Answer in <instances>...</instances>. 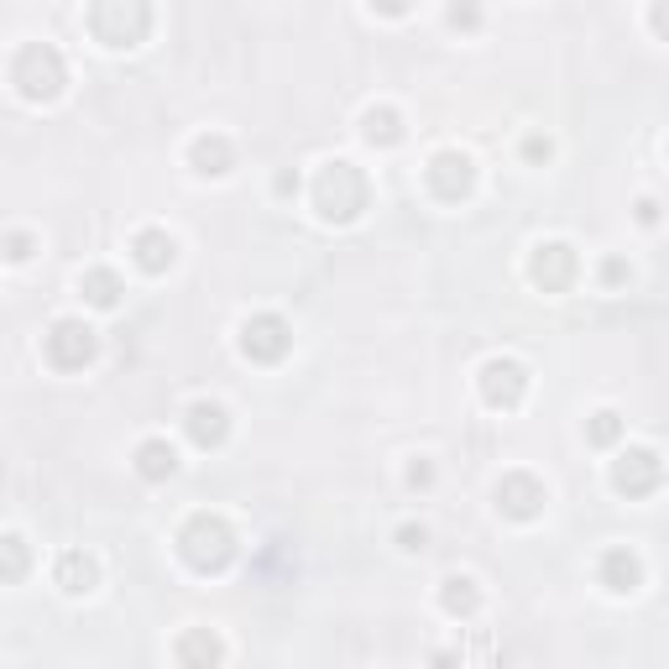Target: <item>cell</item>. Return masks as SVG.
Masks as SVG:
<instances>
[{
    "label": "cell",
    "instance_id": "cb8c5ba5",
    "mask_svg": "<svg viewBox=\"0 0 669 669\" xmlns=\"http://www.w3.org/2000/svg\"><path fill=\"white\" fill-rule=\"evenodd\" d=\"M424 544H429L424 523H402V529H398V549H408V555H424Z\"/></svg>",
    "mask_w": 669,
    "mask_h": 669
},
{
    "label": "cell",
    "instance_id": "7a4b0ae2",
    "mask_svg": "<svg viewBox=\"0 0 669 669\" xmlns=\"http://www.w3.org/2000/svg\"><path fill=\"white\" fill-rule=\"evenodd\" d=\"M178 555L194 575H220V570L236 565V534L220 512H194L178 529Z\"/></svg>",
    "mask_w": 669,
    "mask_h": 669
},
{
    "label": "cell",
    "instance_id": "2e32d148",
    "mask_svg": "<svg viewBox=\"0 0 669 669\" xmlns=\"http://www.w3.org/2000/svg\"><path fill=\"white\" fill-rule=\"evenodd\" d=\"M188 162H194L199 178H225V173L236 168V147H231V136L205 132V136L188 141Z\"/></svg>",
    "mask_w": 669,
    "mask_h": 669
},
{
    "label": "cell",
    "instance_id": "83f0119b",
    "mask_svg": "<svg viewBox=\"0 0 669 669\" xmlns=\"http://www.w3.org/2000/svg\"><path fill=\"white\" fill-rule=\"evenodd\" d=\"M602 283H607V288L628 283V262H622V257H607V262H602Z\"/></svg>",
    "mask_w": 669,
    "mask_h": 669
},
{
    "label": "cell",
    "instance_id": "5bb4252c",
    "mask_svg": "<svg viewBox=\"0 0 669 669\" xmlns=\"http://www.w3.org/2000/svg\"><path fill=\"white\" fill-rule=\"evenodd\" d=\"M173 659L178 669H220L225 665V643L214 628H184L178 643H173Z\"/></svg>",
    "mask_w": 669,
    "mask_h": 669
},
{
    "label": "cell",
    "instance_id": "e0dca14e",
    "mask_svg": "<svg viewBox=\"0 0 669 669\" xmlns=\"http://www.w3.org/2000/svg\"><path fill=\"white\" fill-rule=\"evenodd\" d=\"M53 581L69 591V596H89V591L100 586V560L84 555V549H63L53 565Z\"/></svg>",
    "mask_w": 669,
    "mask_h": 669
},
{
    "label": "cell",
    "instance_id": "7402d4cb",
    "mask_svg": "<svg viewBox=\"0 0 669 669\" xmlns=\"http://www.w3.org/2000/svg\"><path fill=\"white\" fill-rule=\"evenodd\" d=\"M586 439H591V445H596V450H607V445H617V439H622V413H617V408H602V413H591Z\"/></svg>",
    "mask_w": 669,
    "mask_h": 669
},
{
    "label": "cell",
    "instance_id": "4fadbf2b",
    "mask_svg": "<svg viewBox=\"0 0 669 669\" xmlns=\"http://www.w3.org/2000/svg\"><path fill=\"white\" fill-rule=\"evenodd\" d=\"M132 262L147 272V277H162V272H173V262H178V241H173L162 225H147V231L132 236Z\"/></svg>",
    "mask_w": 669,
    "mask_h": 669
},
{
    "label": "cell",
    "instance_id": "f1b7e54d",
    "mask_svg": "<svg viewBox=\"0 0 669 669\" xmlns=\"http://www.w3.org/2000/svg\"><path fill=\"white\" fill-rule=\"evenodd\" d=\"M476 22H482L476 5H450V27H476Z\"/></svg>",
    "mask_w": 669,
    "mask_h": 669
},
{
    "label": "cell",
    "instance_id": "5b68a950",
    "mask_svg": "<svg viewBox=\"0 0 669 669\" xmlns=\"http://www.w3.org/2000/svg\"><path fill=\"white\" fill-rule=\"evenodd\" d=\"M95 356H100V335L84 320H58L53 330L42 335V361H48L58 376H74V372H84V367H95Z\"/></svg>",
    "mask_w": 669,
    "mask_h": 669
},
{
    "label": "cell",
    "instance_id": "277c9868",
    "mask_svg": "<svg viewBox=\"0 0 669 669\" xmlns=\"http://www.w3.org/2000/svg\"><path fill=\"white\" fill-rule=\"evenodd\" d=\"M84 27L95 32V42H106V48L121 53V48L147 42V32H152V11H147L141 0H100V5H89Z\"/></svg>",
    "mask_w": 669,
    "mask_h": 669
},
{
    "label": "cell",
    "instance_id": "d6a6232c",
    "mask_svg": "<svg viewBox=\"0 0 669 669\" xmlns=\"http://www.w3.org/2000/svg\"><path fill=\"white\" fill-rule=\"evenodd\" d=\"M434 669H456V654H434Z\"/></svg>",
    "mask_w": 669,
    "mask_h": 669
},
{
    "label": "cell",
    "instance_id": "30bf717a",
    "mask_svg": "<svg viewBox=\"0 0 669 669\" xmlns=\"http://www.w3.org/2000/svg\"><path fill=\"white\" fill-rule=\"evenodd\" d=\"M476 382H482L486 408H497V413H512V408H523V398H529V372L512 356H492Z\"/></svg>",
    "mask_w": 669,
    "mask_h": 669
},
{
    "label": "cell",
    "instance_id": "9c48e42d",
    "mask_svg": "<svg viewBox=\"0 0 669 669\" xmlns=\"http://www.w3.org/2000/svg\"><path fill=\"white\" fill-rule=\"evenodd\" d=\"M581 277V257L565 241H538L534 257H529V283L544 288V294H570Z\"/></svg>",
    "mask_w": 669,
    "mask_h": 669
},
{
    "label": "cell",
    "instance_id": "f546056e",
    "mask_svg": "<svg viewBox=\"0 0 669 669\" xmlns=\"http://www.w3.org/2000/svg\"><path fill=\"white\" fill-rule=\"evenodd\" d=\"M648 27H654L669 42V5H654V11H648Z\"/></svg>",
    "mask_w": 669,
    "mask_h": 669
},
{
    "label": "cell",
    "instance_id": "7c38bea8",
    "mask_svg": "<svg viewBox=\"0 0 669 669\" xmlns=\"http://www.w3.org/2000/svg\"><path fill=\"white\" fill-rule=\"evenodd\" d=\"M184 429H188V439H194L199 450H220V445L231 439V413H225L220 402L199 398V402H188Z\"/></svg>",
    "mask_w": 669,
    "mask_h": 669
},
{
    "label": "cell",
    "instance_id": "4316f807",
    "mask_svg": "<svg viewBox=\"0 0 669 669\" xmlns=\"http://www.w3.org/2000/svg\"><path fill=\"white\" fill-rule=\"evenodd\" d=\"M5 257H11V262H27V257H32V236H27V231H11V236H5Z\"/></svg>",
    "mask_w": 669,
    "mask_h": 669
},
{
    "label": "cell",
    "instance_id": "d6986e66",
    "mask_svg": "<svg viewBox=\"0 0 669 669\" xmlns=\"http://www.w3.org/2000/svg\"><path fill=\"white\" fill-rule=\"evenodd\" d=\"M439 607H445L450 617H476L482 612V586H476L471 575L450 570V575L439 581Z\"/></svg>",
    "mask_w": 669,
    "mask_h": 669
},
{
    "label": "cell",
    "instance_id": "d4e9b609",
    "mask_svg": "<svg viewBox=\"0 0 669 669\" xmlns=\"http://www.w3.org/2000/svg\"><path fill=\"white\" fill-rule=\"evenodd\" d=\"M402 482L413 486V492H424V486H434V466H429V460L419 456L413 466H408V476H402Z\"/></svg>",
    "mask_w": 669,
    "mask_h": 669
},
{
    "label": "cell",
    "instance_id": "6da1fadb",
    "mask_svg": "<svg viewBox=\"0 0 669 669\" xmlns=\"http://www.w3.org/2000/svg\"><path fill=\"white\" fill-rule=\"evenodd\" d=\"M372 205V184H367V173L356 168V162L335 158L320 168V178H314V210H320L324 225H350V220H361V210Z\"/></svg>",
    "mask_w": 669,
    "mask_h": 669
},
{
    "label": "cell",
    "instance_id": "9a60e30c",
    "mask_svg": "<svg viewBox=\"0 0 669 669\" xmlns=\"http://www.w3.org/2000/svg\"><path fill=\"white\" fill-rule=\"evenodd\" d=\"M596 575H602V586L612 591V596H633L643 586V560L639 549H628V544H612L602 565H596Z\"/></svg>",
    "mask_w": 669,
    "mask_h": 669
},
{
    "label": "cell",
    "instance_id": "1f68e13d",
    "mask_svg": "<svg viewBox=\"0 0 669 669\" xmlns=\"http://www.w3.org/2000/svg\"><path fill=\"white\" fill-rule=\"evenodd\" d=\"M277 194H283V199H294V194H298V173H288V168H283V173H277Z\"/></svg>",
    "mask_w": 669,
    "mask_h": 669
},
{
    "label": "cell",
    "instance_id": "484cf974",
    "mask_svg": "<svg viewBox=\"0 0 669 669\" xmlns=\"http://www.w3.org/2000/svg\"><path fill=\"white\" fill-rule=\"evenodd\" d=\"M523 158H529V162H549V158H555V141H549V136H529V141H523Z\"/></svg>",
    "mask_w": 669,
    "mask_h": 669
},
{
    "label": "cell",
    "instance_id": "52a82bcc",
    "mask_svg": "<svg viewBox=\"0 0 669 669\" xmlns=\"http://www.w3.org/2000/svg\"><path fill=\"white\" fill-rule=\"evenodd\" d=\"M294 350V330L283 314H251L241 324V356L251 367H277Z\"/></svg>",
    "mask_w": 669,
    "mask_h": 669
},
{
    "label": "cell",
    "instance_id": "603a6c76",
    "mask_svg": "<svg viewBox=\"0 0 669 669\" xmlns=\"http://www.w3.org/2000/svg\"><path fill=\"white\" fill-rule=\"evenodd\" d=\"M27 575V544L22 534H5V581H22Z\"/></svg>",
    "mask_w": 669,
    "mask_h": 669
},
{
    "label": "cell",
    "instance_id": "ba28073f",
    "mask_svg": "<svg viewBox=\"0 0 669 669\" xmlns=\"http://www.w3.org/2000/svg\"><path fill=\"white\" fill-rule=\"evenodd\" d=\"M659 486H665V460H659V450L628 445V450L612 460V492H622V497H654Z\"/></svg>",
    "mask_w": 669,
    "mask_h": 669
},
{
    "label": "cell",
    "instance_id": "44dd1931",
    "mask_svg": "<svg viewBox=\"0 0 669 669\" xmlns=\"http://www.w3.org/2000/svg\"><path fill=\"white\" fill-rule=\"evenodd\" d=\"M361 136L372 141V147H398L402 141V115L393 106H372L361 115Z\"/></svg>",
    "mask_w": 669,
    "mask_h": 669
},
{
    "label": "cell",
    "instance_id": "8fae6325",
    "mask_svg": "<svg viewBox=\"0 0 669 669\" xmlns=\"http://www.w3.org/2000/svg\"><path fill=\"white\" fill-rule=\"evenodd\" d=\"M544 503H549V492H544V482L529 476V471H508V476L497 482V508L508 512L512 523H534L538 512H544Z\"/></svg>",
    "mask_w": 669,
    "mask_h": 669
},
{
    "label": "cell",
    "instance_id": "ac0fdd59",
    "mask_svg": "<svg viewBox=\"0 0 669 669\" xmlns=\"http://www.w3.org/2000/svg\"><path fill=\"white\" fill-rule=\"evenodd\" d=\"M136 476H141V482H173V476H178V450H173L168 439H158V434L141 439V445H136Z\"/></svg>",
    "mask_w": 669,
    "mask_h": 669
},
{
    "label": "cell",
    "instance_id": "ffe728a7",
    "mask_svg": "<svg viewBox=\"0 0 669 669\" xmlns=\"http://www.w3.org/2000/svg\"><path fill=\"white\" fill-rule=\"evenodd\" d=\"M79 294H84V303H95V309H121V277L110 268H84V277H79Z\"/></svg>",
    "mask_w": 669,
    "mask_h": 669
},
{
    "label": "cell",
    "instance_id": "4dcf8cb0",
    "mask_svg": "<svg viewBox=\"0 0 669 669\" xmlns=\"http://www.w3.org/2000/svg\"><path fill=\"white\" fill-rule=\"evenodd\" d=\"M633 210H639V225H659V205L654 199H639Z\"/></svg>",
    "mask_w": 669,
    "mask_h": 669
},
{
    "label": "cell",
    "instance_id": "8992f818",
    "mask_svg": "<svg viewBox=\"0 0 669 669\" xmlns=\"http://www.w3.org/2000/svg\"><path fill=\"white\" fill-rule=\"evenodd\" d=\"M424 184H429V194H434L439 205H466V199L476 194V162L466 158L460 147H445V152H434V158H429Z\"/></svg>",
    "mask_w": 669,
    "mask_h": 669
},
{
    "label": "cell",
    "instance_id": "3957f363",
    "mask_svg": "<svg viewBox=\"0 0 669 669\" xmlns=\"http://www.w3.org/2000/svg\"><path fill=\"white\" fill-rule=\"evenodd\" d=\"M5 79L16 84V95L27 100V106H48L63 95V84H69V63L58 53L53 42H22L16 58H11V69H5Z\"/></svg>",
    "mask_w": 669,
    "mask_h": 669
}]
</instances>
